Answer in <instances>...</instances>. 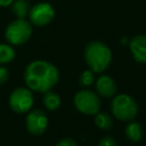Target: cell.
<instances>
[{"label":"cell","instance_id":"obj_1","mask_svg":"<svg viewBox=\"0 0 146 146\" xmlns=\"http://www.w3.org/2000/svg\"><path fill=\"white\" fill-rule=\"evenodd\" d=\"M59 80L57 67L50 62L36 59L27 64L24 71V81L29 89L36 92L51 90Z\"/></svg>","mask_w":146,"mask_h":146},{"label":"cell","instance_id":"obj_2","mask_svg":"<svg viewBox=\"0 0 146 146\" xmlns=\"http://www.w3.org/2000/svg\"><path fill=\"white\" fill-rule=\"evenodd\" d=\"M86 63L94 73L104 72L112 62V51L102 41H91L84 48Z\"/></svg>","mask_w":146,"mask_h":146},{"label":"cell","instance_id":"obj_3","mask_svg":"<svg viewBox=\"0 0 146 146\" xmlns=\"http://www.w3.org/2000/svg\"><path fill=\"white\" fill-rule=\"evenodd\" d=\"M111 112L120 121H132L138 114L137 102L127 94L116 95L111 102Z\"/></svg>","mask_w":146,"mask_h":146},{"label":"cell","instance_id":"obj_4","mask_svg":"<svg viewBox=\"0 0 146 146\" xmlns=\"http://www.w3.org/2000/svg\"><path fill=\"white\" fill-rule=\"evenodd\" d=\"M32 35V24L26 18H15L5 30V38L11 46H21L30 40Z\"/></svg>","mask_w":146,"mask_h":146},{"label":"cell","instance_id":"obj_5","mask_svg":"<svg viewBox=\"0 0 146 146\" xmlns=\"http://www.w3.org/2000/svg\"><path fill=\"white\" fill-rule=\"evenodd\" d=\"M73 102L76 110L86 115H96L102 106L99 96L88 89L78 91L74 96Z\"/></svg>","mask_w":146,"mask_h":146},{"label":"cell","instance_id":"obj_6","mask_svg":"<svg viewBox=\"0 0 146 146\" xmlns=\"http://www.w3.org/2000/svg\"><path fill=\"white\" fill-rule=\"evenodd\" d=\"M33 94L32 90L25 87H18L14 89L9 96L10 108L18 114H24L31 111L33 106Z\"/></svg>","mask_w":146,"mask_h":146},{"label":"cell","instance_id":"obj_7","mask_svg":"<svg viewBox=\"0 0 146 146\" xmlns=\"http://www.w3.org/2000/svg\"><path fill=\"white\" fill-rule=\"evenodd\" d=\"M55 8L49 2H38L30 8L29 21L34 26H46L50 24L55 18Z\"/></svg>","mask_w":146,"mask_h":146},{"label":"cell","instance_id":"obj_8","mask_svg":"<svg viewBox=\"0 0 146 146\" xmlns=\"http://www.w3.org/2000/svg\"><path fill=\"white\" fill-rule=\"evenodd\" d=\"M25 125L30 133L34 136L42 135L48 127V116L40 108L29 111L25 120Z\"/></svg>","mask_w":146,"mask_h":146},{"label":"cell","instance_id":"obj_9","mask_svg":"<svg viewBox=\"0 0 146 146\" xmlns=\"http://www.w3.org/2000/svg\"><path fill=\"white\" fill-rule=\"evenodd\" d=\"M132 57L140 64H146V35L139 34L133 36L129 42Z\"/></svg>","mask_w":146,"mask_h":146},{"label":"cell","instance_id":"obj_10","mask_svg":"<svg viewBox=\"0 0 146 146\" xmlns=\"http://www.w3.org/2000/svg\"><path fill=\"white\" fill-rule=\"evenodd\" d=\"M96 90L99 96L111 98L116 94L117 86L115 80L110 75H100L96 81Z\"/></svg>","mask_w":146,"mask_h":146},{"label":"cell","instance_id":"obj_11","mask_svg":"<svg viewBox=\"0 0 146 146\" xmlns=\"http://www.w3.org/2000/svg\"><path fill=\"white\" fill-rule=\"evenodd\" d=\"M42 104L48 111H56L60 106V97L55 91L48 90L43 92Z\"/></svg>","mask_w":146,"mask_h":146},{"label":"cell","instance_id":"obj_12","mask_svg":"<svg viewBox=\"0 0 146 146\" xmlns=\"http://www.w3.org/2000/svg\"><path fill=\"white\" fill-rule=\"evenodd\" d=\"M125 137L131 141H139L143 137V128L136 121H129L125 127Z\"/></svg>","mask_w":146,"mask_h":146},{"label":"cell","instance_id":"obj_13","mask_svg":"<svg viewBox=\"0 0 146 146\" xmlns=\"http://www.w3.org/2000/svg\"><path fill=\"white\" fill-rule=\"evenodd\" d=\"M30 8L27 0H14L11 3V10L16 18H26L29 16Z\"/></svg>","mask_w":146,"mask_h":146},{"label":"cell","instance_id":"obj_14","mask_svg":"<svg viewBox=\"0 0 146 146\" xmlns=\"http://www.w3.org/2000/svg\"><path fill=\"white\" fill-rule=\"evenodd\" d=\"M95 124L100 130H110L113 125V119L106 112H98L95 116Z\"/></svg>","mask_w":146,"mask_h":146},{"label":"cell","instance_id":"obj_15","mask_svg":"<svg viewBox=\"0 0 146 146\" xmlns=\"http://www.w3.org/2000/svg\"><path fill=\"white\" fill-rule=\"evenodd\" d=\"M16 56L15 49L9 43H0V64L10 63Z\"/></svg>","mask_w":146,"mask_h":146},{"label":"cell","instance_id":"obj_16","mask_svg":"<svg viewBox=\"0 0 146 146\" xmlns=\"http://www.w3.org/2000/svg\"><path fill=\"white\" fill-rule=\"evenodd\" d=\"M80 84L83 87H89L94 83L95 81V76H94V72L91 70H86L81 73L80 75Z\"/></svg>","mask_w":146,"mask_h":146},{"label":"cell","instance_id":"obj_17","mask_svg":"<svg viewBox=\"0 0 146 146\" xmlns=\"http://www.w3.org/2000/svg\"><path fill=\"white\" fill-rule=\"evenodd\" d=\"M98 146H116V141L111 136H105L99 140Z\"/></svg>","mask_w":146,"mask_h":146},{"label":"cell","instance_id":"obj_18","mask_svg":"<svg viewBox=\"0 0 146 146\" xmlns=\"http://www.w3.org/2000/svg\"><path fill=\"white\" fill-rule=\"evenodd\" d=\"M9 79V71L7 67L0 65V84H3Z\"/></svg>","mask_w":146,"mask_h":146},{"label":"cell","instance_id":"obj_19","mask_svg":"<svg viewBox=\"0 0 146 146\" xmlns=\"http://www.w3.org/2000/svg\"><path fill=\"white\" fill-rule=\"evenodd\" d=\"M55 146H78L76 141L70 137H66V138H63L60 139Z\"/></svg>","mask_w":146,"mask_h":146},{"label":"cell","instance_id":"obj_20","mask_svg":"<svg viewBox=\"0 0 146 146\" xmlns=\"http://www.w3.org/2000/svg\"><path fill=\"white\" fill-rule=\"evenodd\" d=\"M13 1L14 0H0V7H2V8L9 7V6H11Z\"/></svg>","mask_w":146,"mask_h":146}]
</instances>
